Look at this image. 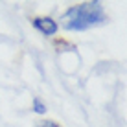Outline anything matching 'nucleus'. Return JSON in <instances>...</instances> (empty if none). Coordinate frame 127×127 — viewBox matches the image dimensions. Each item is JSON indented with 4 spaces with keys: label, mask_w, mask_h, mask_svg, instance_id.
<instances>
[{
    "label": "nucleus",
    "mask_w": 127,
    "mask_h": 127,
    "mask_svg": "<svg viewBox=\"0 0 127 127\" xmlns=\"http://www.w3.org/2000/svg\"><path fill=\"white\" fill-rule=\"evenodd\" d=\"M33 111L37 112V114H44V112H46V105L42 103L39 98H35L33 99Z\"/></svg>",
    "instance_id": "3"
},
{
    "label": "nucleus",
    "mask_w": 127,
    "mask_h": 127,
    "mask_svg": "<svg viewBox=\"0 0 127 127\" xmlns=\"http://www.w3.org/2000/svg\"><path fill=\"white\" fill-rule=\"evenodd\" d=\"M107 13H105L101 2H81L68 7L61 17V24L68 32H85L89 28H96L107 22Z\"/></svg>",
    "instance_id": "1"
},
{
    "label": "nucleus",
    "mask_w": 127,
    "mask_h": 127,
    "mask_svg": "<svg viewBox=\"0 0 127 127\" xmlns=\"http://www.w3.org/2000/svg\"><path fill=\"white\" fill-rule=\"evenodd\" d=\"M35 127H59V124H55V122H52V120H42Z\"/></svg>",
    "instance_id": "4"
},
{
    "label": "nucleus",
    "mask_w": 127,
    "mask_h": 127,
    "mask_svg": "<svg viewBox=\"0 0 127 127\" xmlns=\"http://www.w3.org/2000/svg\"><path fill=\"white\" fill-rule=\"evenodd\" d=\"M33 28L37 30V32H41L42 35H46V37H54L55 33L59 32V24L55 22L52 17H35L32 20Z\"/></svg>",
    "instance_id": "2"
}]
</instances>
